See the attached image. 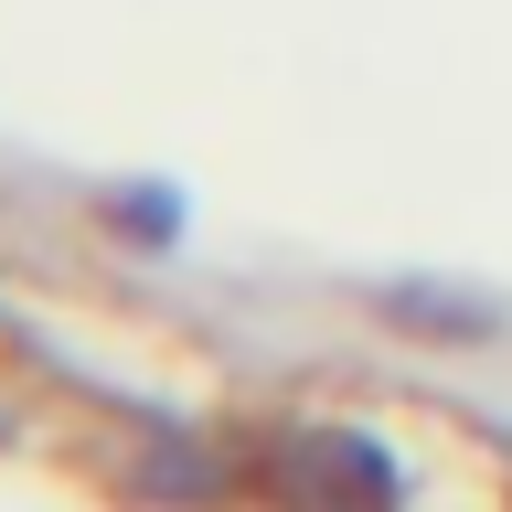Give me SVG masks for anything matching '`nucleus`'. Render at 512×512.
<instances>
[{
	"label": "nucleus",
	"instance_id": "obj_1",
	"mask_svg": "<svg viewBox=\"0 0 512 512\" xmlns=\"http://www.w3.org/2000/svg\"><path fill=\"white\" fill-rule=\"evenodd\" d=\"M256 480L278 491V512H395V459L363 427H278Z\"/></svg>",
	"mask_w": 512,
	"mask_h": 512
}]
</instances>
